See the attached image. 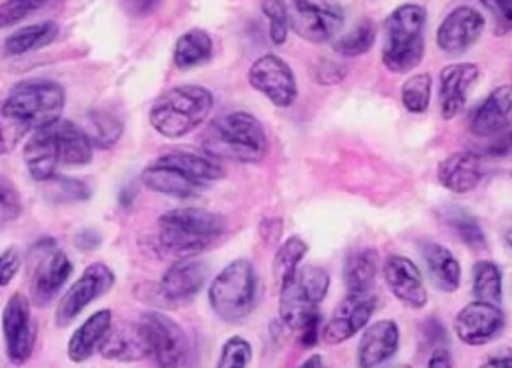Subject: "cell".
Instances as JSON below:
<instances>
[{"label": "cell", "instance_id": "obj_50", "mask_svg": "<svg viewBox=\"0 0 512 368\" xmlns=\"http://www.w3.org/2000/svg\"><path fill=\"white\" fill-rule=\"evenodd\" d=\"M427 368H454L453 357H451L450 351L445 348L436 349L432 357H430Z\"/></svg>", "mask_w": 512, "mask_h": 368}, {"label": "cell", "instance_id": "obj_45", "mask_svg": "<svg viewBox=\"0 0 512 368\" xmlns=\"http://www.w3.org/2000/svg\"><path fill=\"white\" fill-rule=\"evenodd\" d=\"M21 259L17 250L8 249L0 255V286H8L18 270H20Z\"/></svg>", "mask_w": 512, "mask_h": 368}, {"label": "cell", "instance_id": "obj_8", "mask_svg": "<svg viewBox=\"0 0 512 368\" xmlns=\"http://www.w3.org/2000/svg\"><path fill=\"white\" fill-rule=\"evenodd\" d=\"M5 101L36 131L59 122L66 95L56 81L26 80L18 83Z\"/></svg>", "mask_w": 512, "mask_h": 368}, {"label": "cell", "instance_id": "obj_42", "mask_svg": "<svg viewBox=\"0 0 512 368\" xmlns=\"http://www.w3.org/2000/svg\"><path fill=\"white\" fill-rule=\"evenodd\" d=\"M262 11L270 21V38L274 45L285 44L289 20L283 0H262Z\"/></svg>", "mask_w": 512, "mask_h": 368}, {"label": "cell", "instance_id": "obj_12", "mask_svg": "<svg viewBox=\"0 0 512 368\" xmlns=\"http://www.w3.org/2000/svg\"><path fill=\"white\" fill-rule=\"evenodd\" d=\"M116 283V274L108 265L102 262L90 264L81 274L77 282L72 283L71 288L60 298L56 309V325L66 328L81 315L84 309L93 301L108 294Z\"/></svg>", "mask_w": 512, "mask_h": 368}, {"label": "cell", "instance_id": "obj_39", "mask_svg": "<svg viewBox=\"0 0 512 368\" xmlns=\"http://www.w3.org/2000/svg\"><path fill=\"white\" fill-rule=\"evenodd\" d=\"M47 195L56 202L87 201L92 196V190L86 183L69 177L54 176L47 180Z\"/></svg>", "mask_w": 512, "mask_h": 368}, {"label": "cell", "instance_id": "obj_41", "mask_svg": "<svg viewBox=\"0 0 512 368\" xmlns=\"http://www.w3.org/2000/svg\"><path fill=\"white\" fill-rule=\"evenodd\" d=\"M53 0H6L0 5V29L14 26L26 20Z\"/></svg>", "mask_w": 512, "mask_h": 368}, {"label": "cell", "instance_id": "obj_44", "mask_svg": "<svg viewBox=\"0 0 512 368\" xmlns=\"http://www.w3.org/2000/svg\"><path fill=\"white\" fill-rule=\"evenodd\" d=\"M490 143L487 144L484 153L493 158H505L512 155V125L505 131L490 137Z\"/></svg>", "mask_w": 512, "mask_h": 368}, {"label": "cell", "instance_id": "obj_3", "mask_svg": "<svg viewBox=\"0 0 512 368\" xmlns=\"http://www.w3.org/2000/svg\"><path fill=\"white\" fill-rule=\"evenodd\" d=\"M203 150L216 161L258 164L267 155V135L252 114H225L210 123L203 137Z\"/></svg>", "mask_w": 512, "mask_h": 368}, {"label": "cell", "instance_id": "obj_35", "mask_svg": "<svg viewBox=\"0 0 512 368\" xmlns=\"http://www.w3.org/2000/svg\"><path fill=\"white\" fill-rule=\"evenodd\" d=\"M93 147L111 149L122 137L123 125L116 116L105 111H93L89 116V129L84 131Z\"/></svg>", "mask_w": 512, "mask_h": 368}, {"label": "cell", "instance_id": "obj_52", "mask_svg": "<svg viewBox=\"0 0 512 368\" xmlns=\"http://www.w3.org/2000/svg\"><path fill=\"white\" fill-rule=\"evenodd\" d=\"M297 368H325L321 355H312Z\"/></svg>", "mask_w": 512, "mask_h": 368}, {"label": "cell", "instance_id": "obj_10", "mask_svg": "<svg viewBox=\"0 0 512 368\" xmlns=\"http://www.w3.org/2000/svg\"><path fill=\"white\" fill-rule=\"evenodd\" d=\"M141 327L150 346V357L159 368H186L191 360V345L185 330L162 312L141 316Z\"/></svg>", "mask_w": 512, "mask_h": 368}, {"label": "cell", "instance_id": "obj_15", "mask_svg": "<svg viewBox=\"0 0 512 368\" xmlns=\"http://www.w3.org/2000/svg\"><path fill=\"white\" fill-rule=\"evenodd\" d=\"M505 315L501 307L484 301H472L454 319V331L468 346H484L501 336Z\"/></svg>", "mask_w": 512, "mask_h": 368}, {"label": "cell", "instance_id": "obj_37", "mask_svg": "<svg viewBox=\"0 0 512 368\" xmlns=\"http://www.w3.org/2000/svg\"><path fill=\"white\" fill-rule=\"evenodd\" d=\"M376 33H378L376 24L370 18H364L351 32L334 42V51L346 57L361 56L370 51L375 44Z\"/></svg>", "mask_w": 512, "mask_h": 368}, {"label": "cell", "instance_id": "obj_19", "mask_svg": "<svg viewBox=\"0 0 512 368\" xmlns=\"http://www.w3.org/2000/svg\"><path fill=\"white\" fill-rule=\"evenodd\" d=\"M480 78V68L474 63H451L441 71V113L445 120L459 116L465 108L475 84Z\"/></svg>", "mask_w": 512, "mask_h": 368}, {"label": "cell", "instance_id": "obj_24", "mask_svg": "<svg viewBox=\"0 0 512 368\" xmlns=\"http://www.w3.org/2000/svg\"><path fill=\"white\" fill-rule=\"evenodd\" d=\"M484 164L475 152H457L445 158L438 167V180L454 193H468L481 183Z\"/></svg>", "mask_w": 512, "mask_h": 368}, {"label": "cell", "instance_id": "obj_31", "mask_svg": "<svg viewBox=\"0 0 512 368\" xmlns=\"http://www.w3.org/2000/svg\"><path fill=\"white\" fill-rule=\"evenodd\" d=\"M213 54V41L209 33L192 29L180 36L174 48V63L182 71L197 68L209 62Z\"/></svg>", "mask_w": 512, "mask_h": 368}, {"label": "cell", "instance_id": "obj_29", "mask_svg": "<svg viewBox=\"0 0 512 368\" xmlns=\"http://www.w3.org/2000/svg\"><path fill=\"white\" fill-rule=\"evenodd\" d=\"M379 255L375 249H357L346 256L343 267L348 294H366L372 292L378 276Z\"/></svg>", "mask_w": 512, "mask_h": 368}, {"label": "cell", "instance_id": "obj_25", "mask_svg": "<svg viewBox=\"0 0 512 368\" xmlns=\"http://www.w3.org/2000/svg\"><path fill=\"white\" fill-rule=\"evenodd\" d=\"M23 159L27 171L36 182L44 183L56 176L60 156L51 126L36 129L24 146Z\"/></svg>", "mask_w": 512, "mask_h": 368}, {"label": "cell", "instance_id": "obj_2", "mask_svg": "<svg viewBox=\"0 0 512 368\" xmlns=\"http://www.w3.org/2000/svg\"><path fill=\"white\" fill-rule=\"evenodd\" d=\"M224 176V167L210 156L173 152L149 165L141 174V180L152 192L185 199L200 195L210 183Z\"/></svg>", "mask_w": 512, "mask_h": 368}, {"label": "cell", "instance_id": "obj_20", "mask_svg": "<svg viewBox=\"0 0 512 368\" xmlns=\"http://www.w3.org/2000/svg\"><path fill=\"white\" fill-rule=\"evenodd\" d=\"M74 271L71 259L59 249H51L50 253L39 262L30 285L33 304L38 309L48 306L65 286Z\"/></svg>", "mask_w": 512, "mask_h": 368}, {"label": "cell", "instance_id": "obj_17", "mask_svg": "<svg viewBox=\"0 0 512 368\" xmlns=\"http://www.w3.org/2000/svg\"><path fill=\"white\" fill-rule=\"evenodd\" d=\"M385 283L391 294L411 309L420 310L429 301L423 274L414 261L402 255H391L385 259Z\"/></svg>", "mask_w": 512, "mask_h": 368}, {"label": "cell", "instance_id": "obj_16", "mask_svg": "<svg viewBox=\"0 0 512 368\" xmlns=\"http://www.w3.org/2000/svg\"><path fill=\"white\" fill-rule=\"evenodd\" d=\"M486 18L471 6H459L451 11L439 26L436 41L444 53L457 56L468 51L483 35Z\"/></svg>", "mask_w": 512, "mask_h": 368}, {"label": "cell", "instance_id": "obj_14", "mask_svg": "<svg viewBox=\"0 0 512 368\" xmlns=\"http://www.w3.org/2000/svg\"><path fill=\"white\" fill-rule=\"evenodd\" d=\"M378 307V298L372 292L348 294L334 309L330 321L322 330L327 345H340L367 327Z\"/></svg>", "mask_w": 512, "mask_h": 368}, {"label": "cell", "instance_id": "obj_43", "mask_svg": "<svg viewBox=\"0 0 512 368\" xmlns=\"http://www.w3.org/2000/svg\"><path fill=\"white\" fill-rule=\"evenodd\" d=\"M504 32L512 30V0H480Z\"/></svg>", "mask_w": 512, "mask_h": 368}, {"label": "cell", "instance_id": "obj_6", "mask_svg": "<svg viewBox=\"0 0 512 368\" xmlns=\"http://www.w3.org/2000/svg\"><path fill=\"white\" fill-rule=\"evenodd\" d=\"M256 289L258 277L254 264L249 259H236L210 285V307L221 321L239 324L254 312Z\"/></svg>", "mask_w": 512, "mask_h": 368}, {"label": "cell", "instance_id": "obj_5", "mask_svg": "<svg viewBox=\"0 0 512 368\" xmlns=\"http://www.w3.org/2000/svg\"><path fill=\"white\" fill-rule=\"evenodd\" d=\"M427 12L423 6L406 3L391 12L385 21L384 65L396 74H406L424 57V29Z\"/></svg>", "mask_w": 512, "mask_h": 368}, {"label": "cell", "instance_id": "obj_36", "mask_svg": "<svg viewBox=\"0 0 512 368\" xmlns=\"http://www.w3.org/2000/svg\"><path fill=\"white\" fill-rule=\"evenodd\" d=\"M29 131L32 126L15 113L8 102H0V156L14 152Z\"/></svg>", "mask_w": 512, "mask_h": 368}, {"label": "cell", "instance_id": "obj_22", "mask_svg": "<svg viewBox=\"0 0 512 368\" xmlns=\"http://www.w3.org/2000/svg\"><path fill=\"white\" fill-rule=\"evenodd\" d=\"M400 345L399 325L393 319H382L364 331L358 345L361 368H378L396 355Z\"/></svg>", "mask_w": 512, "mask_h": 368}, {"label": "cell", "instance_id": "obj_26", "mask_svg": "<svg viewBox=\"0 0 512 368\" xmlns=\"http://www.w3.org/2000/svg\"><path fill=\"white\" fill-rule=\"evenodd\" d=\"M111 325H113L111 310L104 309L93 313L69 339V360L77 364L86 363L96 351H99V346L104 342Z\"/></svg>", "mask_w": 512, "mask_h": 368}, {"label": "cell", "instance_id": "obj_4", "mask_svg": "<svg viewBox=\"0 0 512 368\" xmlns=\"http://www.w3.org/2000/svg\"><path fill=\"white\" fill-rule=\"evenodd\" d=\"M213 105L215 99L206 87L195 84L174 87L153 104L150 123L162 137L179 140L204 123Z\"/></svg>", "mask_w": 512, "mask_h": 368}, {"label": "cell", "instance_id": "obj_33", "mask_svg": "<svg viewBox=\"0 0 512 368\" xmlns=\"http://www.w3.org/2000/svg\"><path fill=\"white\" fill-rule=\"evenodd\" d=\"M475 298L484 303H502V273L498 265L492 261H478L474 265V285H472Z\"/></svg>", "mask_w": 512, "mask_h": 368}, {"label": "cell", "instance_id": "obj_32", "mask_svg": "<svg viewBox=\"0 0 512 368\" xmlns=\"http://www.w3.org/2000/svg\"><path fill=\"white\" fill-rule=\"evenodd\" d=\"M447 225L472 250H486L487 238L474 214L462 207H450L445 213Z\"/></svg>", "mask_w": 512, "mask_h": 368}, {"label": "cell", "instance_id": "obj_11", "mask_svg": "<svg viewBox=\"0 0 512 368\" xmlns=\"http://www.w3.org/2000/svg\"><path fill=\"white\" fill-rule=\"evenodd\" d=\"M3 339L6 354L14 366H23L35 351L38 327L32 316V303L20 292H15L2 315Z\"/></svg>", "mask_w": 512, "mask_h": 368}, {"label": "cell", "instance_id": "obj_51", "mask_svg": "<svg viewBox=\"0 0 512 368\" xmlns=\"http://www.w3.org/2000/svg\"><path fill=\"white\" fill-rule=\"evenodd\" d=\"M75 244L81 250H95L101 244V237L93 231H83L75 238Z\"/></svg>", "mask_w": 512, "mask_h": 368}, {"label": "cell", "instance_id": "obj_7", "mask_svg": "<svg viewBox=\"0 0 512 368\" xmlns=\"http://www.w3.org/2000/svg\"><path fill=\"white\" fill-rule=\"evenodd\" d=\"M279 297V316L291 330H301L318 313L319 306L330 289V274L321 267L304 265L282 285Z\"/></svg>", "mask_w": 512, "mask_h": 368}, {"label": "cell", "instance_id": "obj_53", "mask_svg": "<svg viewBox=\"0 0 512 368\" xmlns=\"http://www.w3.org/2000/svg\"><path fill=\"white\" fill-rule=\"evenodd\" d=\"M505 241H507L508 246L512 247V226L505 232Z\"/></svg>", "mask_w": 512, "mask_h": 368}, {"label": "cell", "instance_id": "obj_21", "mask_svg": "<svg viewBox=\"0 0 512 368\" xmlns=\"http://www.w3.org/2000/svg\"><path fill=\"white\" fill-rule=\"evenodd\" d=\"M99 354L105 360L119 363H137L150 357L149 342L140 322H125L116 327L111 325L104 342L99 346Z\"/></svg>", "mask_w": 512, "mask_h": 368}, {"label": "cell", "instance_id": "obj_40", "mask_svg": "<svg viewBox=\"0 0 512 368\" xmlns=\"http://www.w3.org/2000/svg\"><path fill=\"white\" fill-rule=\"evenodd\" d=\"M252 354V345L245 337H230L222 346L216 368H248Z\"/></svg>", "mask_w": 512, "mask_h": 368}, {"label": "cell", "instance_id": "obj_49", "mask_svg": "<svg viewBox=\"0 0 512 368\" xmlns=\"http://www.w3.org/2000/svg\"><path fill=\"white\" fill-rule=\"evenodd\" d=\"M480 368H512V349L504 348L495 352Z\"/></svg>", "mask_w": 512, "mask_h": 368}, {"label": "cell", "instance_id": "obj_28", "mask_svg": "<svg viewBox=\"0 0 512 368\" xmlns=\"http://www.w3.org/2000/svg\"><path fill=\"white\" fill-rule=\"evenodd\" d=\"M430 279L441 291L456 292L462 283V267L448 247L439 243H426L421 249Z\"/></svg>", "mask_w": 512, "mask_h": 368}, {"label": "cell", "instance_id": "obj_18", "mask_svg": "<svg viewBox=\"0 0 512 368\" xmlns=\"http://www.w3.org/2000/svg\"><path fill=\"white\" fill-rule=\"evenodd\" d=\"M207 279V265L195 258L174 262L158 286V294L165 303L179 306L200 294Z\"/></svg>", "mask_w": 512, "mask_h": 368}, {"label": "cell", "instance_id": "obj_30", "mask_svg": "<svg viewBox=\"0 0 512 368\" xmlns=\"http://www.w3.org/2000/svg\"><path fill=\"white\" fill-rule=\"evenodd\" d=\"M59 35V26L54 21H42L38 24L21 27L6 38L5 51L9 56H21L30 51L47 47Z\"/></svg>", "mask_w": 512, "mask_h": 368}, {"label": "cell", "instance_id": "obj_9", "mask_svg": "<svg viewBox=\"0 0 512 368\" xmlns=\"http://www.w3.org/2000/svg\"><path fill=\"white\" fill-rule=\"evenodd\" d=\"M289 27L313 44L333 39L345 23L342 6L336 0H283Z\"/></svg>", "mask_w": 512, "mask_h": 368}, {"label": "cell", "instance_id": "obj_27", "mask_svg": "<svg viewBox=\"0 0 512 368\" xmlns=\"http://www.w3.org/2000/svg\"><path fill=\"white\" fill-rule=\"evenodd\" d=\"M57 149H59L60 164L71 167H84L93 159V144L84 129L69 120L60 119L51 125Z\"/></svg>", "mask_w": 512, "mask_h": 368}, {"label": "cell", "instance_id": "obj_38", "mask_svg": "<svg viewBox=\"0 0 512 368\" xmlns=\"http://www.w3.org/2000/svg\"><path fill=\"white\" fill-rule=\"evenodd\" d=\"M432 96V77L429 74H415L402 87V102L409 113H426Z\"/></svg>", "mask_w": 512, "mask_h": 368}, {"label": "cell", "instance_id": "obj_48", "mask_svg": "<svg viewBox=\"0 0 512 368\" xmlns=\"http://www.w3.org/2000/svg\"><path fill=\"white\" fill-rule=\"evenodd\" d=\"M161 2L162 0H123L126 11L135 15V17L152 14Z\"/></svg>", "mask_w": 512, "mask_h": 368}, {"label": "cell", "instance_id": "obj_34", "mask_svg": "<svg viewBox=\"0 0 512 368\" xmlns=\"http://www.w3.org/2000/svg\"><path fill=\"white\" fill-rule=\"evenodd\" d=\"M307 252H309V246L303 238L297 237V235L289 237L277 249L273 262V274L277 285H282L291 274L297 271Z\"/></svg>", "mask_w": 512, "mask_h": 368}, {"label": "cell", "instance_id": "obj_13", "mask_svg": "<svg viewBox=\"0 0 512 368\" xmlns=\"http://www.w3.org/2000/svg\"><path fill=\"white\" fill-rule=\"evenodd\" d=\"M249 83L276 107L288 108L298 96L294 72L276 54L259 57L249 71Z\"/></svg>", "mask_w": 512, "mask_h": 368}, {"label": "cell", "instance_id": "obj_23", "mask_svg": "<svg viewBox=\"0 0 512 368\" xmlns=\"http://www.w3.org/2000/svg\"><path fill=\"white\" fill-rule=\"evenodd\" d=\"M512 125V86L493 90L472 114L469 128L477 137L490 138Z\"/></svg>", "mask_w": 512, "mask_h": 368}, {"label": "cell", "instance_id": "obj_47", "mask_svg": "<svg viewBox=\"0 0 512 368\" xmlns=\"http://www.w3.org/2000/svg\"><path fill=\"white\" fill-rule=\"evenodd\" d=\"M318 81L324 86H331V84L339 83V81L343 80V75H345V69L340 65H336L333 62H324L319 65L318 72Z\"/></svg>", "mask_w": 512, "mask_h": 368}, {"label": "cell", "instance_id": "obj_46", "mask_svg": "<svg viewBox=\"0 0 512 368\" xmlns=\"http://www.w3.org/2000/svg\"><path fill=\"white\" fill-rule=\"evenodd\" d=\"M321 322V315L316 313V315L310 318L309 321L303 325V328H301V345H303L304 348H315V346L318 345L319 333H322Z\"/></svg>", "mask_w": 512, "mask_h": 368}, {"label": "cell", "instance_id": "obj_54", "mask_svg": "<svg viewBox=\"0 0 512 368\" xmlns=\"http://www.w3.org/2000/svg\"><path fill=\"white\" fill-rule=\"evenodd\" d=\"M387 368H412L411 366H408V364H399V366H391Z\"/></svg>", "mask_w": 512, "mask_h": 368}, {"label": "cell", "instance_id": "obj_1", "mask_svg": "<svg viewBox=\"0 0 512 368\" xmlns=\"http://www.w3.org/2000/svg\"><path fill=\"white\" fill-rule=\"evenodd\" d=\"M156 247L162 256L176 259L195 258L227 229L221 214L203 208H174L158 220Z\"/></svg>", "mask_w": 512, "mask_h": 368}]
</instances>
